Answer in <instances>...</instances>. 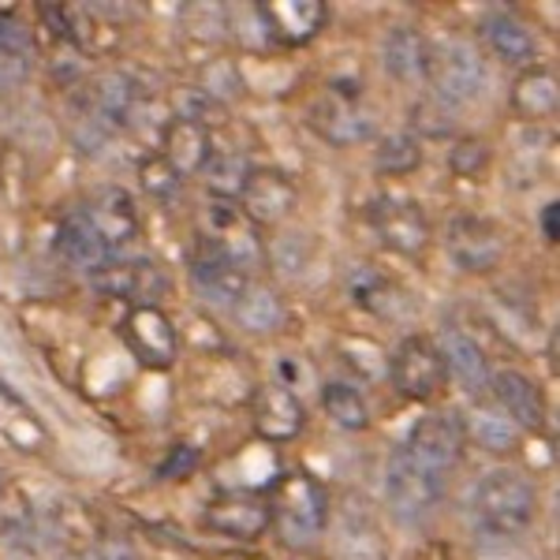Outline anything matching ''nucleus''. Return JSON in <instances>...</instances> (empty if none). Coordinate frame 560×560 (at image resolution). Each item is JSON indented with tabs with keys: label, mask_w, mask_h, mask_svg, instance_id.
Listing matches in <instances>:
<instances>
[{
	"label": "nucleus",
	"mask_w": 560,
	"mask_h": 560,
	"mask_svg": "<svg viewBox=\"0 0 560 560\" xmlns=\"http://www.w3.org/2000/svg\"><path fill=\"white\" fill-rule=\"evenodd\" d=\"M83 217L90 221V229L102 236L108 250L128 243L135 236V229H139L131 195L120 191V187H102L97 195H90V202L83 206Z\"/></svg>",
	"instance_id": "obj_15"
},
{
	"label": "nucleus",
	"mask_w": 560,
	"mask_h": 560,
	"mask_svg": "<svg viewBox=\"0 0 560 560\" xmlns=\"http://www.w3.org/2000/svg\"><path fill=\"white\" fill-rule=\"evenodd\" d=\"M206 179V187L221 198V202H229V198H240L243 187H247L250 179V165L243 153H232V150H210V158H206V165L198 168Z\"/></svg>",
	"instance_id": "obj_26"
},
{
	"label": "nucleus",
	"mask_w": 560,
	"mask_h": 560,
	"mask_svg": "<svg viewBox=\"0 0 560 560\" xmlns=\"http://www.w3.org/2000/svg\"><path fill=\"white\" fill-rule=\"evenodd\" d=\"M269 527L284 538V546L306 549L322 538L329 523V493L318 478L311 475H288L284 482L273 486V497L266 501Z\"/></svg>",
	"instance_id": "obj_2"
},
{
	"label": "nucleus",
	"mask_w": 560,
	"mask_h": 560,
	"mask_svg": "<svg viewBox=\"0 0 560 560\" xmlns=\"http://www.w3.org/2000/svg\"><path fill=\"white\" fill-rule=\"evenodd\" d=\"M311 124L325 142H332V147H355V142H366L370 135H374V116L359 102H351V97L318 102L311 108Z\"/></svg>",
	"instance_id": "obj_14"
},
{
	"label": "nucleus",
	"mask_w": 560,
	"mask_h": 560,
	"mask_svg": "<svg viewBox=\"0 0 560 560\" xmlns=\"http://www.w3.org/2000/svg\"><path fill=\"white\" fill-rule=\"evenodd\" d=\"M411 128H415V135H427V139H445V135L453 131V116L445 113V102H441V97H433V102H415Z\"/></svg>",
	"instance_id": "obj_35"
},
{
	"label": "nucleus",
	"mask_w": 560,
	"mask_h": 560,
	"mask_svg": "<svg viewBox=\"0 0 560 560\" xmlns=\"http://www.w3.org/2000/svg\"><path fill=\"white\" fill-rule=\"evenodd\" d=\"M382 65L396 83H427L430 42L415 26H393L382 42Z\"/></svg>",
	"instance_id": "obj_16"
},
{
	"label": "nucleus",
	"mask_w": 560,
	"mask_h": 560,
	"mask_svg": "<svg viewBox=\"0 0 560 560\" xmlns=\"http://www.w3.org/2000/svg\"><path fill=\"white\" fill-rule=\"evenodd\" d=\"M388 382H393L396 393L404 400H415V404H430L445 393V382H448V370L441 363V351L433 345L430 337H404L396 345L393 359H388Z\"/></svg>",
	"instance_id": "obj_4"
},
{
	"label": "nucleus",
	"mask_w": 560,
	"mask_h": 560,
	"mask_svg": "<svg viewBox=\"0 0 560 560\" xmlns=\"http://www.w3.org/2000/svg\"><path fill=\"white\" fill-rule=\"evenodd\" d=\"M482 42L490 45L504 65H530L538 57V38L527 23L512 12H490L482 20Z\"/></svg>",
	"instance_id": "obj_19"
},
{
	"label": "nucleus",
	"mask_w": 560,
	"mask_h": 560,
	"mask_svg": "<svg viewBox=\"0 0 560 560\" xmlns=\"http://www.w3.org/2000/svg\"><path fill=\"white\" fill-rule=\"evenodd\" d=\"M255 427L266 441H295L306 427L300 393L288 385H266L255 396Z\"/></svg>",
	"instance_id": "obj_13"
},
{
	"label": "nucleus",
	"mask_w": 560,
	"mask_h": 560,
	"mask_svg": "<svg viewBox=\"0 0 560 560\" xmlns=\"http://www.w3.org/2000/svg\"><path fill=\"white\" fill-rule=\"evenodd\" d=\"M57 255L65 258L68 266L83 269V273H97V269H102L105 261L113 258V255H108V247L102 243V236L90 229V221L83 217V210L60 221V229H57Z\"/></svg>",
	"instance_id": "obj_20"
},
{
	"label": "nucleus",
	"mask_w": 560,
	"mask_h": 560,
	"mask_svg": "<svg viewBox=\"0 0 560 560\" xmlns=\"http://www.w3.org/2000/svg\"><path fill=\"white\" fill-rule=\"evenodd\" d=\"M173 113L179 116V124H195V128H206V131H210L217 120H224V105L206 94L202 86H179L173 94Z\"/></svg>",
	"instance_id": "obj_32"
},
{
	"label": "nucleus",
	"mask_w": 560,
	"mask_h": 560,
	"mask_svg": "<svg viewBox=\"0 0 560 560\" xmlns=\"http://www.w3.org/2000/svg\"><path fill=\"white\" fill-rule=\"evenodd\" d=\"M512 105L527 120H546L560 105V83L553 71H523L512 83Z\"/></svg>",
	"instance_id": "obj_25"
},
{
	"label": "nucleus",
	"mask_w": 560,
	"mask_h": 560,
	"mask_svg": "<svg viewBox=\"0 0 560 560\" xmlns=\"http://www.w3.org/2000/svg\"><path fill=\"white\" fill-rule=\"evenodd\" d=\"M0 57L15 60V65H26V68H31V60H34L31 26L12 12H0Z\"/></svg>",
	"instance_id": "obj_33"
},
{
	"label": "nucleus",
	"mask_w": 560,
	"mask_h": 560,
	"mask_svg": "<svg viewBox=\"0 0 560 560\" xmlns=\"http://www.w3.org/2000/svg\"><path fill=\"white\" fill-rule=\"evenodd\" d=\"M464 441L467 438L456 415H427V419H419L408 430V441L400 445V453L448 478L459 464V456H464Z\"/></svg>",
	"instance_id": "obj_6"
},
{
	"label": "nucleus",
	"mask_w": 560,
	"mask_h": 560,
	"mask_svg": "<svg viewBox=\"0 0 560 560\" xmlns=\"http://www.w3.org/2000/svg\"><path fill=\"white\" fill-rule=\"evenodd\" d=\"M261 12H266L277 45H303L325 23V8L314 0H277V4H261Z\"/></svg>",
	"instance_id": "obj_21"
},
{
	"label": "nucleus",
	"mask_w": 560,
	"mask_h": 560,
	"mask_svg": "<svg viewBox=\"0 0 560 560\" xmlns=\"http://www.w3.org/2000/svg\"><path fill=\"white\" fill-rule=\"evenodd\" d=\"M202 236H206V255L224 258L229 266H236L240 273H247V266H255L261 255V240L258 229L247 221L243 213H236L232 206H213L202 221Z\"/></svg>",
	"instance_id": "obj_7"
},
{
	"label": "nucleus",
	"mask_w": 560,
	"mask_h": 560,
	"mask_svg": "<svg viewBox=\"0 0 560 560\" xmlns=\"http://www.w3.org/2000/svg\"><path fill=\"white\" fill-rule=\"evenodd\" d=\"M195 464H198V453H195V448H184V445H179L176 453H168L165 467H161V475H165V478H184V475H191V471H195Z\"/></svg>",
	"instance_id": "obj_37"
},
{
	"label": "nucleus",
	"mask_w": 560,
	"mask_h": 560,
	"mask_svg": "<svg viewBox=\"0 0 560 560\" xmlns=\"http://www.w3.org/2000/svg\"><path fill=\"white\" fill-rule=\"evenodd\" d=\"M459 427H464V438H471L490 453H512L520 445V427L493 404H475Z\"/></svg>",
	"instance_id": "obj_23"
},
{
	"label": "nucleus",
	"mask_w": 560,
	"mask_h": 560,
	"mask_svg": "<svg viewBox=\"0 0 560 560\" xmlns=\"http://www.w3.org/2000/svg\"><path fill=\"white\" fill-rule=\"evenodd\" d=\"M557 213H560L557 202H549L546 210H541V232H546L549 243H557Z\"/></svg>",
	"instance_id": "obj_38"
},
{
	"label": "nucleus",
	"mask_w": 560,
	"mask_h": 560,
	"mask_svg": "<svg viewBox=\"0 0 560 560\" xmlns=\"http://www.w3.org/2000/svg\"><path fill=\"white\" fill-rule=\"evenodd\" d=\"M493 153L482 139H459L453 150V168L459 176H482L490 168Z\"/></svg>",
	"instance_id": "obj_36"
},
{
	"label": "nucleus",
	"mask_w": 560,
	"mask_h": 560,
	"mask_svg": "<svg viewBox=\"0 0 560 560\" xmlns=\"http://www.w3.org/2000/svg\"><path fill=\"white\" fill-rule=\"evenodd\" d=\"M441 363H445L448 377H456L459 388L471 396H486L490 393V377H493V366L486 359L482 345L464 329H445L441 332Z\"/></svg>",
	"instance_id": "obj_12"
},
{
	"label": "nucleus",
	"mask_w": 560,
	"mask_h": 560,
	"mask_svg": "<svg viewBox=\"0 0 560 560\" xmlns=\"http://www.w3.org/2000/svg\"><path fill=\"white\" fill-rule=\"evenodd\" d=\"M445 486H448L445 475L415 464V459L404 453H396L385 467L388 512L400 523H408V527H422V523L438 512V504L445 501Z\"/></svg>",
	"instance_id": "obj_3"
},
{
	"label": "nucleus",
	"mask_w": 560,
	"mask_h": 560,
	"mask_svg": "<svg viewBox=\"0 0 560 560\" xmlns=\"http://www.w3.org/2000/svg\"><path fill=\"white\" fill-rule=\"evenodd\" d=\"M243 217L250 224H284L295 210V187L277 168H250V179L240 195Z\"/></svg>",
	"instance_id": "obj_10"
},
{
	"label": "nucleus",
	"mask_w": 560,
	"mask_h": 560,
	"mask_svg": "<svg viewBox=\"0 0 560 560\" xmlns=\"http://www.w3.org/2000/svg\"><path fill=\"white\" fill-rule=\"evenodd\" d=\"M191 288L198 300L221 306V311H232L243 295V288H247V273H240V269L229 266L224 258L206 255L202 250V255L191 261Z\"/></svg>",
	"instance_id": "obj_18"
},
{
	"label": "nucleus",
	"mask_w": 560,
	"mask_h": 560,
	"mask_svg": "<svg viewBox=\"0 0 560 560\" xmlns=\"http://www.w3.org/2000/svg\"><path fill=\"white\" fill-rule=\"evenodd\" d=\"M370 224H374L377 240L396 255H422L430 243V224L419 206L404 202V198H382L370 210Z\"/></svg>",
	"instance_id": "obj_9"
},
{
	"label": "nucleus",
	"mask_w": 560,
	"mask_h": 560,
	"mask_svg": "<svg viewBox=\"0 0 560 560\" xmlns=\"http://www.w3.org/2000/svg\"><path fill=\"white\" fill-rule=\"evenodd\" d=\"M124 337L147 366H168L176 359V329L153 306H139L131 314L124 325Z\"/></svg>",
	"instance_id": "obj_17"
},
{
	"label": "nucleus",
	"mask_w": 560,
	"mask_h": 560,
	"mask_svg": "<svg viewBox=\"0 0 560 560\" xmlns=\"http://www.w3.org/2000/svg\"><path fill=\"white\" fill-rule=\"evenodd\" d=\"M422 165V147L411 131H396V135H385L377 142V168L388 176H408L415 168Z\"/></svg>",
	"instance_id": "obj_31"
},
{
	"label": "nucleus",
	"mask_w": 560,
	"mask_h": 560,
	"mask_svg": "<svg viewBox=\"0 0 560 560\" xmlns=\"http://www.w3.org/2000/svg\"><path fill=\"white\" fill-rule=\"evenodd\" d=\"M322 408L337 422L340 430L348 433H359L370 427V408H366V396L359 393L355 385L348 382H329L322 385Z\"/></svg>",
	"instance_id": "obj_29"
},
{
	"label": "nucleus",
	"mask_w": 560,
	"mask_h": 560,
	"mask_svg": "<svg viewBox=\"0 0 560 560\" xmlns=\"http://www.w3.org/2000/svg\"><path fill=\"white\" fill-rule=\"evenodd\" d=\"M179 179H184V176H179L165 158H147L139 165L142 191H147L150 198H161V202H165V198H173L179 191Z\"/></svg>",
	"instance_id": "obj_34"
},
{
	"label": "nucleus",
	"mask_w": 560,
	"mask_h": 560,
	"mask_svg": "<svg viewBox=\"0 0 560 560\" xmlns=\"http://www.w3.org/2000/svg\"><path fill=\"white\" fill-rule=\"evenodd\" d=\"M490 393L497 408L509 415L520 430H541L546 427V396L535 377H527L523 370H493Z\"/></svg>",
	"instance_id": "obj_11"
},
{
	"label": "nucleus",
	"mask_w": 560,
	"mask_h": 560,
	"mask_svg": "<svg viewBox=\"0 0 560 560\" xmlns=\"http://www.w3.org/2000/svg\"><path fill=\"white\" fill-rule=\"evenodd\" d=\"M83 560H131V553L124 546H105V549H94V553Z\"/></svg>",
	"instance_id": "obj_39"
},
{
	"label": "nucleus",
	"mask_w": 560,
	"mask_h": 560,
	"mask_svg": "<svg viewBox=\"0 0 560 560\" xmlns=\"http://www.w3.org/2000/svg\"><path fill=\"white\" fill-rule=\"evenodd\" d=\"M210 150H213V142L206 128H195V124H173V128H168L165 161L179 176L198 173V168L206 165V158H210Z\"/></svg>",
	"instance_id": "obj_27"
},
{
	"label": "nucleus",
	"mask_w": 560,
	"mask_h": 560,
	"mask_svg": "<svg viewBox=\"0 0 560 560\" xmlns=\"http://www.w3.org/2000/svg\"><path fill=\"white\" fill-rule=\"evenodd\" d=\"M97 292H108V295H142V284H158L165 280L150 261H128V258H108L97 273H90Z\"/></svg>",
	"instance_id": "obj_28"
},
{
	"label": "nucleus",
	"mask_w": 560,
	"mask_h": 560,
	"mask_svg": "<svg viewBox=\"0 0 560 560\" xmlns=\"http://www.w3.org/2000/svg\"><path fill=\"white\" fill-rule=\"evenodd\" d=\"M538 516V490L516 467H493L467 493V520L482 538H520Z\"/></svg>",
	"instance_id": "obj_1"
},
{
	"label": "nucleus",
	"mask_w": 560,
	"mask_h": 560,
	"mask_svg": "<svg viewBox=\"0 0 560 560\" xmlns=\"http://www.w3.org/2000/svg\"><path fill=\"white\" fill-rule=\"evenodd\" d=\"M206 523L229 538H258L269 527V509L255 497H221L206 509Z\"/></svg>",
	"instance_id": "obj_22"
},
{
	"label": "nucleus",
	"mask_w": 560,
	"mask_h": 560,
	"mask_svg": "<svg viewBox=\"0 0 560 560\" xmlns=\"http://www.w3.org/2000/svg\"><path fill=\"white\" fill-rule=\"evenodd\" d=\"M351 295H355V303H363L366 311H374L377 318H396V311L404 306V295L396 292L393 280L374 273V269L351 273Z\"/></svg>",
	"instance_id": "obj_30"
},
{
	"label": "nucleus",
	"mask_w": 560,
	"mask_h": 560,
	"mask_svg": "<svg viewBox=\"0 0 560 560\" xmlns=\"http://www.w3.org/2000/svg\"><path fill=\"white\" fill-rule=\"evenodd\" d=\"M445 243L453 261L467 273H486L504 255L501 229L493 221H486V217H456L445 232Z\"/></svg>",
	"instance_id": "obj_8"
},
{
	"label": "nucleus",
	"mask_w": 560,
	"mask_h": 560,
	"mask_svg": "<svg viewBox=\"0 0 560 560\" xmlns=\"http://www.w3.org/2000/svg\"><path fill=\"white\" fill-rule=\"evenodd\" d=\"M232 318H236L240 329L255 332V337H266V332H277L284 325V303L273 288L266 284H247L243 295L232 306Z\"/></svg>",
	"instance_id": "obj_24"
},
{
	"label": "nucleus",
	"mask_w": 560,
	"mask_h": 560,
	"mask_svg": "<svg viewBox=\"0 0 560 560\" xmlns=\"http://www.w3.org/2000/svg\"><path fill=\"white\" fill-rule=\"evenodd\" d=\"M0 486H4V478H0Z\"/></svg>",
	"instance_id": "obj_40"
},
{
	"label": "nucleus",
	"mask_w": 560,
	"mask_h": 560,
	"mask_svg": "<svg viewBox=\"0 0 560 560\" xmlns=\"http://www.w3.org/2000/svg\"><path fill=\"white\" fill-rule=\"evenodd\" d=\"M430 79L438 83V97L445 105H467L486 94L490 68L478 45L445 42L441 49H430Z\"/></svg>",
	"instance_id": "obj_5"
}]
</instances>
